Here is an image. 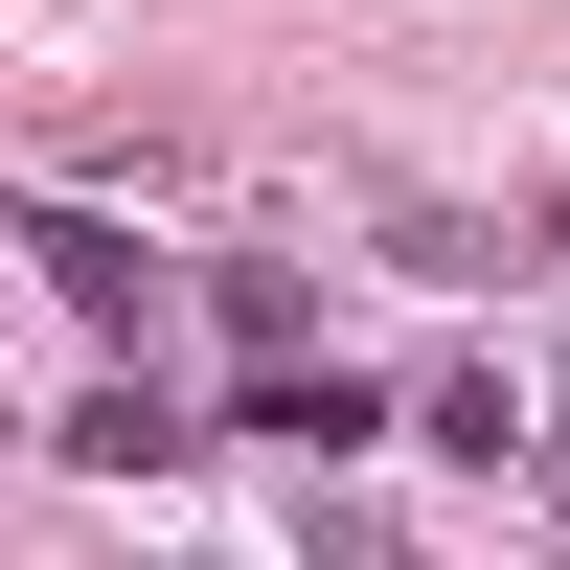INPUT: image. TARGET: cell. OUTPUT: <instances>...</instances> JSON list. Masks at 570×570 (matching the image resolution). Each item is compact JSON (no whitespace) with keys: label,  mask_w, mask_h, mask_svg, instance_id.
Instances as JSON below:
<instances>
[{"label":"cell","mask_w":570,"mask_h":570,"mask_svg":"<svg viewBox=\"0 0 570 570\" xmlns=\"http://www.w3.org/2000/svg\"><path fill=\"white\" fill-rule=\"evenodd\" d=\"M23 252H46V297H69V320H115V343L160 320V252H137L115 206H23Z\"/></svg>","instance_id":"6da1fadb"}]
</instances>
